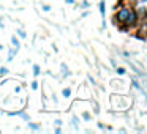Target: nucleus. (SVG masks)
<instances>
[{"instance_id":"nucleus-1","label":"nucleus","mask_w":147,"mask_h":134,"mask_svg":"<svg viewBox=\"0 0 147 134\" xmlns=\"http://www.w3.org/2000/svg\"><path fill=\"white\" fill-rule=\"evenodd\" d=\"M119 21H123V22H131L134 21V14L130 10H122L119 13Z\"/></svg>"},{"instance_id":"nucleus-2","label":"nucleus","mask_w":147,"mask_h":134,"mask_svg":"<svg viewBox=\"0 0 147 134\" xmlns=\"http://www.w3.org/2000/svg\"><path fill=\"white\" fill-rule=\"evenodd\" d=\"M100 13L105 14V2H100Z\"/></svg>"},{"instance_id":"nucleus-3","label":"nucleus","mask_w":147,"mask_h":134,"mask_svg":"<svg viewBox=\"0 0 147 134\" xmlns=\"http://www.w3.org/2000/svg\"><path fill=\"white\" fill-rule=\"evenodd\" d=\"M70 93H71V92H70V90H68V88H67V90H63V96H67V98H68V96H70Z\"/></svg>"},{"instance_id":"nucleus-4","label":"nucleus","mask_w":147,"mask_h":134,"mask_svg":"<svg viewBox=\"0 0 147 134\" xmlns=\"http://www.w3.org/2000/svg\"><path fill=\"white\" fill-rule=\"evenodd\" d=\"M7 73H8L7 68H2V70H0V74H7Z\"/></svg>"},{"instance_id":"nucleus-5","label":"nucleus","mask_w":147,"mask_h":134,"mask_svg":"<svg viewBox=\"0 0 147 134\" xmlns=\"http://www.w3.org/2000/svg\"><path fill=\"white\" fill-rule=\"evenodd\" d=\"M11 41H13V44L16 46V48H18V46H19V43H18V40H16V38H13V40H11Z\"/></svg>"},{"instance_id":"nucleus-6","label":"nucleus","mask_w":147,"mask_h":134,"mask_svg":"<svg viewBox=\"0 0 147 134\" xmlns=\"http://www.w3.org/2000/svg\"><path fill=\"white\" fill-rule=\"evenodd\" d=\"M117 73H119V74H123V73H125V70H123V68H119Z\"/></svg>"},{"instance_id":"nucleus-7","label":"nucleus","mask_w":147,"mask_h":134,"mask_svg":"<svg viewBox=\"0 0 147 134\" xmlns=\"http://www.w3.org/2000/svg\"><path fill=\"white\" fill-rule=\"evenodd\" d=\"M33 70H35V74L40 73V68H38V66H33Z\"/></svg>"}]
</instances>
